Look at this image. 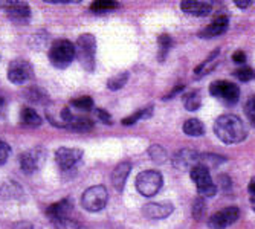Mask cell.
<instances>
[{"label":"cell","instance_id":"obj_9","mask_svg":"<svg viewBox=\"0 0 255 229\" xmlns=\"http://www.w3.org/2000/svg\"><path fill=\"white\" fill-rule=\"evenodd\" d=\"M20 168L23 173L32 174L37 170H40L46 160V151L41 147H35L32 150H28L20 154Z\"/></svg>","mask_w":255,"mask_h":229},{"label":"cell","instance_id":"obj_23","mask_svg":"<svg viewBox=\"0 0 255 229\" xmlns=\"http://www.w3.org/2000/svg\"><path fill=\"white\" fill-rule=\"evenodd\" d=\"M171 37L167 35V34H160L157 37V44H159V54H157V58L159 61H164L171 49Z\"/></svg>","mask_w":255,"mask_h":229},{"label":"cell","instance_id":"obj_19","mask_svg":"<svg viewBox=\"0 0 255 229\" xmlns=\"http://www.w3.org/2000/svg\"><path fill=\"white\" fill-rule=\"evenodd\" d=\"M219 55H220V51H214L210 54V57H208L202 64H199L196 69H194V78H202L205 75H208L210 72H213L216 66L219 64Z\"/></svg>","mask_w":255,"mask_h":229},{"label":"cell","instance_id":"obj_29","mask_svg":"<svg viewBox=\"0 0 255 229\" xmlns=\"http://www.w3.org/2000/svg\"><path fill=\"white\" fill-rule=\"evenodd\" d=\"M52 225L55 226V229H80V223L75 219H71L69 216L52 220Z\"/></svg>","mask_w":255,"mask_h":229},{"label":"cell","instance_id":"obj_5","mask_svg":"<svg viewBox=\"0 0 255 229\" xmlns=\"http://www.w3.org/2000/svg\"><path fill=\"white\" fill-rule=\"evenodd\" d=\"M107 200H109V194L106 187L97 185V187H90L84 191L81 197V205L89 213H98L106 208Z\"/></svg>","mask_w":255,"mask_h":229},{"label":"cell","instance_id":"obj_17","mask_svg":"<svg viewBox=\"0 0 255 229\" xmlns=\"http://www.w3.org/2000/svg\"><path fill=\"white\" fill-rule=\"evenodd\" d=\"M180 8L187 14L196 15V17H205L213 11V3L211 2H182Z\"/></svg>","mask_w":255,"mask_h":229},{"label":"cell","instance_id":"obj_40","mask_svg":"<svg viewBox=\"0 0 255 229\" xmlns=\"http://www.w3.org/2000/svg\"><path fill=\"white\" fill-rule=\"evenodd\" d=\"M14 229H34V226L29 222H18V223H15Z\"/></svg>","mask_w":255,"mask_h":229},{"label":"cell","instance_id":"obj_35","mask_svg":"<svg viewBox=\"0 0 255 229\" xmlns=\"http://www.w3.org/2000/svg\"><path fill=\"white\" fill-rule=\"evenodd\" d=\"M245 113L249 119V122L255 127V97H251L245 106Z\"/></svg>","mask_w":255,"mask_h":229},{"label":"cell","instance_id":"obj_20","mask_svg":"<svg viewBox=\"0 0 255 229\" xmlns=\"http://www.w3.org/2000/svg\"><path fill=\"white\" fill-rule=\"evenodd\" d=\"M20 122H21V125H26V127H40L43 121H41V116L34 109L21 107V110H20Z\"/></svg>","mask_w":255,"mask_h":229},{"label":"cell","instance_id":"obj_36","mask_svg":"<svg viewBox=\"0 0 255 229\" xmlns=\"http://www.w3.org/2000/svg\"><path fill=\"white\" fill-rule=\"evenodd\" d=\"M9 153H11V148L6 142L0 141V165H3L8 157H9Z\"/></svg>","mask_w":255,"mask_h":229},{"label":"cell","instance_id":"obj_6","mask_svg":"<svg viewBox=\"0 0 255 229\" xmlns=\"http://www.w3.org/2000/svg\"><path fill=\"white\" fill-rule=\"evenodd\" d=\"M190 176H191V180L196 183L197 191H199L200 196H203V197H213V196H216L217 187H216V183L211 179L210 170H208L206 167L196 165L194 168H191Z\"/></svg>","mask_w":255,"mask_h":229},{"label":"cell","instance_id":"obj_31","mask_svg":"<svg viewBox=\"0 0 255 229\" xmlns=\"http://www.w3.org/2000/svg\"><path fill=\"white\" fill-rule=\"evenodd\" d=\"M148 154L153 159V162H156V164H164L165 160H167V151L162 148L160 145H156V144L150 147Z\"/></svg>","mask_w":255,"mask_h":229},{"label":"cell","instance_id":"obj_28","mask_svg":"<svg viewBox=\"0 0 255 229\" xmlns=\"http://www.w3.org/2000/svg\"><path fill=\"white\" fill-rule=\"evenodd\" d=\"M71 106L80 112H90L92 109H94V100H92L90 97H80V98L72 100Z\"/></svg>","mask_w":255,"mask_h":229},{"label":"cell","instance_id":"obj_13","mask_svg":"<svg viewBox=\"0 0 255 229\" xmlns=\"http://www.w3.org/2000/svg\"><path fill=\"white\" fill-rule=\"evenodd\" d=\"M199 153L190 148H183L179 150L174 156H173V165L177 170H190L194 168L196 165H199Z\"/></svg>","mask_w":255,"mask_h":229},{"label":"cell","instance_id":"obj_18","mask_svg":"<svg viewBox=\"0 0 255 229\" xmlns=\"http://www.w3.org/2000/svg\"><path fill=\"white\" fill-rule=\"evenodd\" d=\"M72 208V203L69 199H63L57 203H52L51 206H48V210H46V214L48 217L52 220H57V219H61V217H67L69 216V211Z\"/></svg>","mask_w":255,"mask_h":229},{"label":"cell","instance_id":"obj_34","mask_svg":"<svg viewBox=\"0 0 255 229\" xmlns=\"http://www.w3.org/2000/svg\"><path fill=\"white\" fill-rule=\"evenodd\" d=\"M234 77L237 80L246 83V81H251V80L255 78V72L252 71V69H249V67H243V69H237V71L234 72Z\"/></svg>","mask_w":255,"mask_h":229},{"label":"cell","instance_id":"obj_24","mask_svg":"<svg viewBox=\"0 0 255 229\" xmlns=\"http://www.w3.org/2000/svg\"><path fill=\"white\" fill-rule=\"evenodd\" d=\"M225 160L226 159L223 156H217V154H200L199 156V165H203L210 170V168L219 167L220 164L225 162Z\"/></svg>","mask_w":255,"mask_h":229},{"label":"cell","instance_id":"obj_32","mask_svg":"<svg viewBox=\"0 0 255 229\" xmlns=\"http://www.w3.org/2000/svg\"><path fill=\"white\" fill-rule=\"evenodd\" d=\"M26 98L31 101V103H35V104H43L46 103V100H48V95L44 94V92H41L40 89L37 87H32L26 92Z\"/></svg>","mask_w":255,"mask_h":229},{"label":"cell","instance_id":"obj_33","mask_svg":"<svg viewBox=\"0 0 255 229\" xmlns=\"http://www.w3.org/2000/svg\"><path fill=\"white\" fill-rule=\"evenodd\" d=\"M205 214H206V203L203 202L202 197H199L194 200V205H193V216L196 220H202Z\"/></svg>","mask_w":255,"mask_h":229},{"label":"cell","instance_id":"obj_27","mask_svg":"<svg viewBox=\"0 0 255 229\" xmlns=\"http://www.w3.org/2000/svg\"><path fill=\"white\" fill-rule=\"evenodd\" d=\"M183 104H185V109L188 112H194V110H199L200 106H202V98H200V94L199 92H193V94H188L183 100Z\"/></svg>","mask_w":255,"mask_h":229},{"label":"cell","instance_id":"obj_7","mask_svg":"<svg viewBox=\"0 0 255 229\" xmlns=\"http://www.w3.org/2000/svg\"><path fill=\"white\" fill-rule=\"evenodd\" d=\"M210 94L228 106H234L240 100V87L229 81H214L210 86Z\"/></svg>","mask_w":255,"mask_h":229},{"label":"cell","instance_id":"obj_21","mask_svg":"<svg viewBox=\"0 0 255 229\" xmlns=\"http://www.w3.org/2000/svg\"><path fill=\"white\" fill-rule=\"evenodd\" d=\"M67 130H74V131H87L94 128V121H90L89 118H83V116H72V119L67 122L66 125Z\"/></svg>","mask_w":255,"mask_h":229},{"label":"cell","instance_id":"obj_42","mask_svg":"<svg viewBox=\"0 0 255 229\" xmlns=\"http://www.w3.org/2000/svg\"><path fill=\"white\" fill-rule=\"evenodd\" d=\"M236 5H237L239 8L245 9V8H248V6H251V2H248V0H245V2H236Z\"/></svg>","mask_w":255,"mask_h":229},{"label":"cell","instance_id":"obj_3","mask_svg":"<svg viewBox=\"0 0 255 229\" xmlns=\"http://www.w3.org/2000/svg\"><path fill=\"white\" fill-rule=\"evenodd\" d=\"M75 58V44L69 40H55L49 48V61L57 69H66Z\"/></svg>","mask_w":255,"mask_h":229},{"label":"cell","instance_id":"obj_26","mask_svg":"<svg viewBox=\"0 0 255 229\" xmlns=\"http://www.w3.org/2000/svg\"><path fill=\"white\" fill-rule=\"evenodd\" d=\"M151 113H153V106L144 107V109H141V110L134 112L133 114H130V116L124 118V119H123V124H124V125H131V124H136L139 119H144V118H148V116H151Z\"/></svg>","mask_w":255,"mask_h":229},{"label":"cell","instance_id":"obj_38","mask_svg":"<svg viewBox=\"0 0 255 229\" xmlns=\"http://www.w3.org/2000/svg\"><path fill=\"white\" fill-rule=\"evenodd\" d=\"M183 89H185V86H183V84H177V86L170 92L168 95H165V97H164V100H171V98H174L177 94H180V92H182Z\"/></svg>","mask_w":255,"mask_h":229},{"label":"cell","instance_id":"obj_39","mask_svg":"<svg viewBox=\"0 0 255 229\" xmlns=\"http://www.w3.org/2000/svg\"><path fill=\"white\" fill-rule=\"evenodd\" d=\"M233 60H234L236 63L242 64V63H245V61H246V54H245L243 51H237V52H234Z\"/></svg>","mask_w":255,"mask_h":229},{"label":"cell","instance_id":"obj_30","mask_svg":"<svg viewBox=\"0 0 255 229\" xmlns=\"http://www.w3.org/2000/svg\"><path fill=\"white\" fill-rule=\"evenodd\" d=\"M127 80H128V72L118 74V75L112 77V78L107 81V87H109L110 90H120L121 87H124V86H126Z\"/></svg>","mask_w":255,"mask_h":229},{"label":"cell","instance_id":"obj_10","mask_svg":"<svg viewBox=\"0 0 255 229\" xmlns=\"http://www.w3.org/2000/svg\"><path fill=\"white\" fill-rule=\"evenodd\" d=\"M240 219V210L237 206H228L220 210L219 213L213 214L208 220V226L211 229H226L228 226L234 225Z\"/></svg>","mask_w":255,"mask_h":229},{"label":"cell","instance_id":"obj_37","mask_svg":"<svg viewBox=\"0 0 255 229\" xmlns=\"http://www.w3.org/2000/svg\"><path fill=\"white\" fill-rule=\"evenodd\" d=\"M95 114L100 122L103 124H112V116L109 114V112L103 110V109H95Z\"/></svg>","mask_w":255,"mask_h":229},{"label":"cell","instance_id":"obj_15","mask_svg":"<svg viewBox=\"0 0 255 229\" xmlns=\"http://www.w3.org/2000/svg\"><path fill=\"white\" fill-rule=\"evenodd\" d=\"M228 26H229V18L226 15H222L214 21H211L206 28H203L199 32V38H216L225 34L228 31Z\"/></svg>","mask_w":255,"mask_h":229},{"label":"cell","instance_id":"obj_12","mask_svg":"<svg viewBox=\"0 0 255 229\" xmlns=\"http://www.w3.org/2000/svg\"><path fill=\"white\" fill-rule=\"evenodd\" d=\"M81 159H83V151L78 148L61 147L55 151V160L63 171H69L75 168L81 162Z\"/></svg>","mask_w":255,"mask_h":229},{"label":"cell","instance_id":"obj_1","mask_svg":"<svg viewBox=\"0 0 255 229\" xmlns=\"http://www.w3.org/2000/svg\"><path fill=\"white\" fill-rule=\"evenodd\" d=\"M214 133L225 144H239L246 139V125L236 114H222L214 122Z\"/></svg>","mask_w":255,"mask_h":229},{"label":"cell","instance_id":"obj_4","mask_svg":"<svg viewBox=\"0 0 255 229\" xmlns=\"http://www.w3.org/2000/svg\"><path fill=\"white\" fill-rule=\"evenodd\" d=\"M162 183H164L162 174L154 170L142 171L136 176V190L144 197H153L157 194L162 188Z\"/></svg>","mask_w":255,"mask_h":229},{"label":"cell","instance_id":"obj_41","mask_svg":"<svg viewBox=\"0 0 255 229\" xmlns=\"http://www.w3.org/2000/svg\"><path fill=\"white\" fill-rule=\"evenodd\" d=\"M248 190H249L251 196H255V179H251V182H249V187H248Z\"/></svg>","mask_w":255,"mask_h":229},{"label":"cell","instance_id":"obj_43","mask_svg":"<svg viewBox=\"0 0 255 229\" xmlns=\"http://www.w3.org/2000/svg\"><path fill=\"white\" fill-rule=\"evenodd\" d=\"M3 106H5V104H3V100L0 98V113H2V110H3Z\"/></svg>","mask_w":255,"mask_h":229},{"label":"cell","instance_id":"obj_25","mask_svg":"<svg viewBox=\"0 0 255 229\" xmlns=\"http://www.w3.org/2000/svg\"><path fill=\"white\" fill-rule=\"evenodd\" d=\"M118 6L120 5L117 2H112V0H97V2H94L90 5V9L95 14H104V12L117 9Z\"/></svg>","mask_w":255,"mask_h":229},{"label":"cell","instance_id":"obj_14","mask_svg":"<svg viewBox=\"0 0 255 229\" xmlns=\"http://www.w3.org/2000/svg\"><path fill=\"white\" fill-rule=\"evenodd\" d=\"M174 211V206L170 202H157V203H148L144 206V216L147 219L151 220H160V219H165L170 214H173Z\"/></svg>","mask_w":255,"mask_h":229},{"label":"cell","instance_id":"obj_44","mask_svg":"<svg viewBox=\"0 0 255 229\" xmlns=\"http://www.w3.org/2000/svg\"><path fill=\"white\" fill-rule=\"evenodd\" d=\"M252 200H254V202H255V196H252Z\"/></svg>","mask_w":255,"mask_h":229},{"label":"cell","instance_id":"obj_22","mask_svg":"<svg viewBox=\"0 0 255 229\" xmlns=\"http://www.w3.org/2000/svg\"><path fill=\"white\" fill-rule=\"evenodd\" d=\"M183 131H185V134L197 137V136H202V134L205 133V127H203V124H202L199 119L191 118V119H188V121H185V124H183Z\"/></svg>","mask_w":255,"mask_h":229},{"label":"cell","instance_id":"obj_2","mask_svg":"<svg viewBox=\"0 0 255 229\" xmlns=\"http://www.w3.org/2000/svg\"><path fill=\"white\" fill-rule=\"evenodd\" d=\"M95 55H97V38L92 34H83L75 43V57L84 71L94 72L95 69Z\"/></svg>","mask_w":255,"mask_h":229},{"label":"cell","instance_id":"obj_16","mask_svg":"<svg viewBox=\"0 0 255 229\" xmlns=\"http://www.w3.org/2000/svg\"><path fill=\"white\" fill-rule=\"evenodd\" d=\"M130 170H131V164L130 162H121L115 167L113 173H112V185L115 187L117 191H123L124 187H126V182H127V177L130 174Z\"/></svg>","mask_w":255,"mask_h":229},{"label":"cell","instance_id":"obj_8","mask_svg":"<svg viewBox=\"0 0 255 229\" xmlns=\"http://www.w3.org/2000/svg\"><path fill=\"white\" fill-rule=\"evenodd\" d=\"M32 77H34V69H32L29 61L17 58V60L9 63V66H8V80L12 84L21 86V84L28 83L29 80H32Z\"/></svg>","mask_w":255,"mask_h":229},{"label":"cell","instance_id":"obj_11","mask_svg":"<svg viewBox=\"0 0 255 229\" xmlns=\"http://www.w3.org/2000/svg\"><path fill=\"white\" fill-rule=\"evenodd\" d=\"M2 8L8 18L17 25H28L31 20V9L26 2H2Z\"/></svg>","mask_w":255,"mask_h":229}]
</instances>
